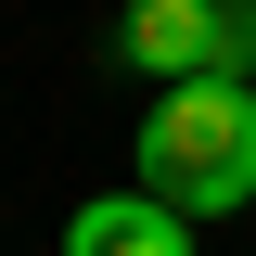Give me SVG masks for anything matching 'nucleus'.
<instances>
[{"mask_svg":"<svg viewBox=\"0 0 256 256\" xmlns=\"http://www.w3.org/2000/svg\"><path fill=\"white\" fill-rule=\"evenodd\" d=\"M205 77H244V90H256V0H218V52H205Z\"/></svg>","mask_w":256,"mask_h":256,"instance_id":"nucleus-4","label":"nucleus"},{"mask_svg":"<svg viewBox=\"0 0 256 256\" xmlns=\"http://www.w3.org/2000/svg\"><path fill=\"white\" fill-rule=\"evenodd\" d=\"M116 52L141 64V77H205V52H218V0H128V26H116Z\"/></svg>","mask_w":256,"mask_h":256,"instance_id":"nucleus-3","label":"nucleus"},{"mask_svg":"<svg viewBox=\"0 0 256 256\" xmlns=\"http://www.w3.org/2000/svg\"><path fill=\"white\" fill-rule=\"evenodd\" d=\"M141 192L180 218H244L256 205V90L244 77H180L141 116Z\"/></svg>","mask_w":256,"mask_h":256,"instance_id":"nucleus-1","label":"nucleus"},{"mask_svg":"<svg viewBox=\"0 0 256 256\" xmlns=\"http://www.w3.org/2000/svg\"><path fill=\"white\" fill-rule=\"evenodd\" d=\"M64 256H192V218L154 192H90L64 218Z\"/></svg>","mask_w":256,"mask_h":256,"instance_id":"nucleus-2","label":"nucleus"}]
</instances>
